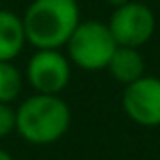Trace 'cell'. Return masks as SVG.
I'll use <instances>...</instances> for the list:
<instances>
[{"label": "cell", "mask_w": 160, "mask_h": 160, "mask_svg": "<svg viewBox=\"0 0 160 160\" xmlns=\"http://www.w3.org/2000/svg\"><path fill=\"white\" fill-rule=\"evenodd\" d=\"M14 112V132L31 146H51L71 128V108L61 95L32 93Z\"/></svg>", "instance_id": "obj_1"}, {"label": "cell", "mask_w": 160, "mask_h": 160, "mask_svg": "<svg viewBox=\"0 0 160 160\" xmlns=\"http://www.w3.org/2000/svg\"><path fill=\"white\" fill-rule=\"evenodd\" d=\"M79 22L77 0H32L22 14L27 43L35 49H63Z\"/></svg>", "instance_id": "obj_2"}, {"label": "cell", "mask_w": 160, "mask_h": 160, "mask_svg": "<svg viewBox=\"0 0 160 160\" xmlns=\"http://www.w3.org/2000/svg\"><path fill=\"white\" fill-rule=\"evenodd\" d=\"M65 49V55L73 67L81 71H103L108 69V63L118 49V43L108 22L81 20L71 32Z\"/></svg>", "instance_id": "obj_3"}, {"label": "cell", "mask_w": 160, "mask_h": 160, "mask_svg": "<svg viewBox=\"0 0 160 160\" xmlns=\"http://www.w3.org/2000/svg\"><path fill=\"white\" fill-rule=\"evenodd\" d=\"M108 27L118 47L142 49L156 32V14L142 0H128L113 8Z\"/></svg>", "instance_id": "obj_4"}, {"label": "cell", "mask_w": 160, "mask_h": 160, "mask_svg": "<svg viewBox=\"0 0 160 160\" xmlns=\"http://www.w3.org/2000/svg\"><path fill=\"white\" fill-rule=\"evenodd\" d=\"M71 73L73 65L61 49H35L24 67V83L35 93L61 95L71 81Z\"/></svg>", "instance_id": "obj_5"}, {"label": "cell", "mask_w": 160, "mask_h": 160, "mask_svg": "<svg viewBox=\"0 0 160 160\" xmlns=\"http://www.w3.org/2000/svg\"><path fill=\"white\" fill-rule=\"evenodd\" d=\"M124 113L142 128H160V77L142 75L122 93Z\"/></svg>", "instance_id": "obj_6"}, {"label": "cell", "mask_w": 160, "mask_h": 160, "mask_svg": "<svg viewBox=\"0 0 160 160\" xmlns=\"http://www.w3.org/2000/svg\"><path fill=\"white\" fill-rule=\"evenodd\" d=\"M22 16L12 10H0V61H14L27 47Z\"/></svg>", "instance_id": "obj_7"}, {"label": "cell", "mask_w": 160, "mask_h": 160, "mask_svg": "<svg viewBox=\"0 0 160 160\" xmlns=\"http://www.w3.org/2000/svg\"><path fill=\"white\" fill-rule=\"evenodd\" d=\"M108 71L118 83L130 85L142 75H146V61L140 49L134 47H118L108 63Z\"/></svg>", "instance_id": "obj_8"}, {"label": "cell", "mask_w": 160, "mask_h": 160, "mask_svg": "<svg viewBox=\"0 0 160 160\" xmlns=\"http://www.w3.org/2000/svg\"><path fill=\"white\" fill-rule=\"evenodd\" d=\"M24 89V73L12 61H0V102L14 103Z\"/></svg>", "instance_id": "obj_9"}, {"label": "cell", "mask_w": 160, "mask_h": 160, "mask_svg": "<svg viewBox=\"0 0 160 160\" xmlns=\"http://www.w3.org/2000/svg\"><path fill=\"white\" fill-rule=\"evenodd\" d=\"M16 124V112L12 103H2L0 102V140L6 136H10L14 132Z\"/></svg>", "instance_id": "obj_10"}, {"label": "cell", "mask_w": 160, "mask_h": 160, "mask_svg": "<svg viewBox=\"0 0 160 160\" xmlns=\"http://www.w3.org/2000/svg\"><path fill=\"white\" fill-rule=\"evenodd\" d=\"M0 160H14V156H12L8 150H4V148H0Z\"/></svg>", "instance_id": "obj_11"}, {"label": "cell", "mask_w": 160, "mask_h": 160, "mask_svg": "<svg viewBox=\"0 0 160 160\" xmlns=\"http://www.w3.org/2000/svg\"><path fill=\"white\" fill-rule=\"evenodd\" d=\"M142 2H148V0H142Z\"/></svg>", "instance_id": "obj_12"}]
</instances>
